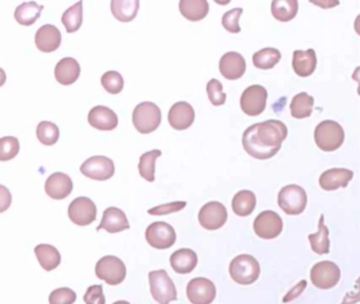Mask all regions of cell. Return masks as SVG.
I'll return each mask as SVG.
<instances>
[{
    "label": "cell",
    "mask_w": 360,
    "mask_h": 304,
    "mask_svg": "<svg viewBox=\"0 0 360 304\" xmlns=\"http://www.w3.org/2000/svg\"><path fill=\"white\" fill-rule=\"evenodd\" d=\"M353 172L345 168H332L327 170L319 178V185L327 192H333L336 189L345 188L350 181L353 178Z\"/></svg>",
    "instance_id": "7402d4cb"
},
{
    "label": "cell",
    "mask_w": 360,
    "mask_h": 304,
    "mask_svg": "<svg viewBox=\"0 0 360 304\" xmlns=\"http://www.w3.org/2000/svg\"><path fill=\"white\" fill-rule=\"evenodd\" d=\"M298 7L297 0H273L271 14L279 22H287L297 15Z\"/></svg>",
    "instance_id": "1f68e13d"
},
{
    "label": "cell",
    "mask_w": 360,
    "mask_h": 304,
    "mask_svg": "<svg viewBox=\"0 0 360 304\" xmlns=\"http://www.w3.org/2000/svg\"><path fill=\"white\" fill-rule=\"evenodd\" d=\"M187 203L183 202H172L167 203V204L160 205V206L153 207L148 211V213L152 215H168V213H178V211H182Z\"/></svg>",
    "instance_id": "ee69618b"
},
{
    "label": "cell",
    "mask_w": 360,
    "mask_h": 304,
    "mask_svg": "<svg viewBox=\"0 0 360 304\" xmlns=\"http://www.w3.org/2000/svg\"><path fill=\"white\" fill-rule=\"evenodd\" d=\"M75 301V291L68 287L54 289L49 296L50 304H73Z\"/></svg>",
    "instance_id": "b9f144b4"
},
{
    "label": "cell",
    "mask_w": 360,
    "mask_h": 304,
    "mask_svg": "<svg viewBox=\"0 0 360 304\" xmlns=\"http://www.w3.org/2000/svg\"><path fill=\"white\" fill-rule=\"evenodd\" d=\"M150 291L152 297L160 304H170L178 299L176 285L165 270L153 271L149 275Z\"/></svg>",
    "instance_id": "5b68a950"
},
{
    "label": "cell",
    "mask_w": 360,
    "mask_h": 304,
    "mask_svg": "<svg viewBox=\"0 0 360 304\" xmlns=\"http://www.w3.org/2000/svg\"><path fill=\"white\" fill-rule=\"evenodd\" d=\"M34 252L39 264L47 272L55 270L61 264V257L59 250L50 244H39Z\"/></svg>",
    "instance_id": "4316f807"
},
{
    "label": "cell",
    "mask_w": 360,
    "mask_h": 304,
    "mask_svg": "<svg viewBox=\"0 0 360 304\" xmlns=\"http://www.w3.org/2000/svg\"><path fill=\"white\" fill-rule=\"evenodd\" d=\"M227 221V211L222 203L213 201L200 209L199 222L207 231H217Z\"/></svg>",
    "instance_id": "5bb4252c"
},
{
    "label": "cell",
    "mask_w": 360,
    "mask_h": 304,
    "mask_svg": "<svg viewBox=\"0 0 360 304\" xmlns=\"http://www.w3.org/2000/svg\"><path fill=\"white\" fill-rule=\"evenodd\" d=\"M281 59V53L275 48H265L255 53L253 56L255 67L261 70H269L275 67Z\"/></svg>",
    "instance_id": "d590c367"
},
{
    "label": "cell",
    "mask_w": 360,
    "mask_h": 304,
    "mask_svg": "<svg viewBox=\"0 0 360 304\" xmlns=\"http://www.w3.org/2000/svg\"><path fill=\"white\" fill-rule=\"evenodd\" d=\"M242 13H243V9L241 8H236V9L226 12L222 17V24L225 30L230 33L240 32L241 28L239 26V20L241 17Z\"/></svg>",
    "instance_id": "60d3db41"
},
{
    "label": "cell",
    "mask_w": 360,
    "mask_h": 304,
    "mask_svg": "<svg viewBox=\"0 0 360 304\" xmlns=\"http://www.w3.org/2000/svg\"><path fill=\"white\" fill-rule=\"evenodd\" d=\"M113 304H130V303H129V302L124 301V300H121V301L114 302V303H113Z\"/></svg>",
    "instance_id": "681fc988"
},
{
    "label": "cell",
    "mask_w": 360,
    "mask_h": 304,
    "mask_svg": "<svg viewBox=\"0 0 360 304\" xmlns=\"http://www.w3.org/2000/svg\"><path fill=\"white\" fill-rule=\"evenodd\" d=\"M37 139L43 145L52 146L59 139V129L54 123L44 121L40 122L36 129Z\"/></svg>",
    "instance_id": "8d00e7d4"
},
{
    "label": "cell",
    "mask_w": 360,
    "mask_h": 304,
    "mask_svg": "<svg viewBox=\"0 0 360 304\" xmlns=\"http://www.w3.org/2000/svg\"><path fill=\"white\" fill-rule=\"evenodd\" d=\"M254 231L261 239H275L280 234L283 233V219L275 211H262L255 219Z\"/></svg>",
    "instance_id": "30bf717a"
},
{
    "label": "cell",
    "mask_w": 360,
    "mask_h": 304,
    "mask_svg": "<svg viewBox=\"0 0 360 304\" xmlns=\"http://www.w3.org/2000/svg\"><path fill=\"white\" fill-rule=\"evenodd\" d=\"M230 275L238 284H253L260 276V264L250 254H240L230 262Z\"/></svg>",
    "instance_id": "7a4b0ae2"
},
{
    "label": "cell",
    "mask_w": 360,
    "mask_h": 304,
    "mask_svg": "<svg viewBox=\"0 0 360 304\" xmlns=\"http://www.w3.org/2000/svg\"><path fill=\"white\" fill-rule=\"evenodd\" d=\"M219 69L225 79H239L246 73V59L238 52L225 53L220 59Z\"/></svg>",
    "instance_id": "ac0fdd59"
},
{
    "label": "cell",
    "mask_w": 360,
    "mask_h": 304,
    "mask_svg": "<svg viewBox=\"0 0 360 304\" xmlns=\"http://www.w3.org/2000/svg\"><path fill=\"white\" fill-rule=\"evenodd\" d=\"M146 240L148 244L156 250H167L176 243L177 235L174 228L166 222H154L146 229Z\"/></svg>",
    "instance_id": "9c48e42d"
},
{
    "label": "cell",
    "mask_w": 360,
    "mask_h": 304,
    "mask_svg": "<svg viewBox=\"0 0 360 304\" xmlns=\"http://www.w3.org/2000/svg\"><path fill=\"white\" fill-rule=\"evenodd\" d=\"M103 87L110 94H119L124 88V79L117 71H108L100 79Z\"/></svg>",
    "instance_id": "74e56055"
},
{
    "label": "cell",
    "mask_w": 360,
    "mask_h": 304,
    "mask_svg": "<svg viewBox=\"0 0 360 304\" xmlns=\"http://www.w3.org/2000/svg\"><path fill=\"white\" fill-rule=\"evenodd\" d=\"M124 262L115 256L103 257L96 266V275L109 285H119L126 278Z\"/></svg>",
    "instance_id": "52a82bcc"
},
{
    "label": "cell",
    "mask_w": 360,
    "mask_h": 304,
    "mask_svg": "<svg viewBox=\"0 0 360 304\" xmlns=\"http://www.w3.org/2000/svg\"><path fill=\"white\" fill-rule=\"evenodd\" d=\"M317 67L316 52L314 49L306 51L296 50L293 54L294 71L301 77H308L314 73Z\"/></svg>",
    "instance_id": "d4e9b609"
},
{
    "label": "cell",
    "mask_w": 360,
    "mask_h": 304,
    "mask_svg": "<svg viewBox=\"0 0 360 304\" xmlns=\"http://www.w3.org/2000/svg\"><path fill=\"white\" fill-rule=\"evenodd\" d=\"M314 106V98L308 96L306 92L297 94L294 96L291 102L292 116L295 119H306L310 116Z\"/></svg>",
    "instance_id": "d6a6232c"
},
{
    "label": "cell",
    "mask_w": 360,
    "mask_h": 304,
    "mask_svg": "<svg viewBox=\"0 0 360 304\" xmlns=\"http://www.w3.org/2000/svg\"><path fill=\"white\" fill-rule=\"evenodd\" d=\"M352 79H353L354 81L357 82V93L358 96H360V66L359 67L356 68L355 71H354L353 75H352Z\"/></svg>",
    "instance_id": "7dc6e473"
},
{
    "label": "cell",
    "mask_w": 360,
    "mask_h": 304,
    "mask_svg": "<svg viewBox=\"0 0 360 304\" xmlns=\"http://www.w3.org/2000/svg\"><path fill=\"white\" fill-rule=\"evenodd\" d=\"M84 301L86 304L106 303L102 285H91V287H88L87 291L84 296Z\"/></svg>",
    "instance_id": "7bdbcfd3"
},
{
    "label": "cell",
    "mask_w": 360,
    "mask_h": 304,
    "mask_svg": "<svg viewBox=\"0 0 360 304\" xmlns=\"http://www.w3.org/2000/svg\"><path fill=\"white\" fill-rule=\"evenodd\" d=\"M129 228L130 225L124 211L117 207H108L103 213L102 221L98 226V231L105 229L108 233L117 234L126 231Z\"/></svg>",
    "instance_id": "ffe728a7"
},
{
    "label": "cell",
    "mask_w": 360,
    "mask_h": 304,
    "mask_svg": "<svg viewBox=\"0 0 360 304\" xmlns=\"http://www.w3.org/2000/svg\"><path fill=\"white\" fill-rule=\"evenodd\" d=\"M139 0H112L111 12L117 20L130 22L135 20L139 12Z\"/></svg>",
    "instance_id": "83f0119b"
},
{
    "label": "cell",
    "mask_w": 360,
    "mask_h": 304,
    "mask_svg": "<svg viewBox=\"0 0 360 304\" xmlns=\"http://www.w3.org/2000/svg\"><path fill=\"white\" fill-rule=\"evenodd\" d=\"M54 74L55 79L61 85H72L80 77L81 66L73 57H65L57 63Z\"/></svg>",
    "instance_id": "603a6c76"
},
{
    "label": "cell",
    "mask_w": 360,
    "mask_h": 304,
    "mask_svg": "<svg viewBox=\"0 0 360 304\" xmlns=\"http://www.w3.org/2000/svg\"><path fill=\"white\" fill-rule=\"evenodd\" d=\"M207 94L213 106H222L225 104L226 94L223 92V85L218 79H213L207 83Z\"/></svg>",
    "instance_id": "ab89813d"
},
{
    "label": "cell",
    "mask_w": 360,
    "mask_h": 304,
    "mask_svg": "<svg viewBox=\"0 0 360 304\" xmlns=\"http://www.w3.org/2000/svg\"><path fill=\"white\" fill-rule=\"evenodd\" d=\"M267 89L263 86L253 85L244 90L240 100V105L246 114L257 116H260L267 108Z\"/></svg>",
    "instance_id": "8fae6325"
},
{
    "label": "cell",
    "mask_w": 360,
    "mask_h": 304,
    "mask_svg": "<svg viewBox=\"0 0 360 304\" xmlns=\"http://www.w3.org/2000/svg\"><path fill=\"white\" fill-rule=\"evenodd\" d=\"M61 22L65 26L68 33H74L81 28L83 24V1H78L75 5L67 10L63 14Z\"/></svg>",
    "instance_id": "836d02e7"
},
{
    "label": "cell",
    "mask_w": 360,
    "mask_h": 304,
    "mask_svg": "<svg viewBox=\"0 0 360 304\" xmlns=\"http://www.w3.org/2000/svg\"><path fill=\"white\" fill-rule=\"evenodd\" d=\"M187 298L193 304H211L217 295L215 284L209 279H193L187 284Z\"/></svg>",
    "instance_id": "9a60e30c"
},
{
    "label": "cell",
    "mask_w": 360,
    "mask_h": 304,
    "mask_svg": "<svg viewBox=\"0 0 360 304\" xmlns=\"http://www.w3.org/2000/svg\"><path fill=\"white\" fill-rule=\"evenodd\" d=\"M360 301V277L355 283V291L347 293L341 304H356Z\"/></svg>",
    "instance_id": "f6af8a7d"
},
{
    "label": "cell",
    "mask_w": 360,
    "mask_h": 304,
    "mask_svg": "<svg viewBox=\"0 0 360 304\" xmlns=\"http://www.w3.org/2000/svg\"><path fill=\"white\" fill-rule=\"evenodd\" d=\"M315 143L324 151L330 152L338 149L345 141L343 127L334 121H324L315 129Z\"/></svg>",
    "instance_id": "277c9868"
},
{
    "label": "cell",
    "mask_w": 360,
    "mask_h": 304,
    "mask_svg": "<svg viewBox=\"0 0 360 304\" xmlns=\"http://www.w3.org/2000/svg\"><path fill=\"white\" fill-rule=\"evenodd\" d=\"M61 31L53 24L40 26L35 34V45L39 51L44 53L54 52L61 46Z\"/></svg>",
    "instance_id": "e0dca14e"
},
{
    "label": "cell",
    "mask_w": 360,
    "mask_h": 304,
    "mask_svg": "<svg viewBox=\"0 0 360 304\" xmlns=\"http://www.w3.org/2000/svg\"><path fill=\"white\" fill-rule=\"evenodd\" d=\"M81 172L86 178H92V180H109L114 174V163L109 158L94 155L82 164Z\"/></svg>",
    "instance_id": "4fadbf2b"
},
{
    "label": "cell",
    "mask_w": 360,
    "mask_h": 304,
    "mask_svg": "<svg viewBox=\"0 0 360 304\" xmlns=\"http://www.w3.org/2000/svg\"><path fill=\"white\" fill-rule=\"evenodd\" d=\"M161 109L151 102H143L135 107L133 122L135 129L142 135L153 132L161 124Z\"/></svg>",
    "instance_id": "3957f363"
},
{
    "label": "cell",
    "mask_w": 360,
    "mask_h": 304,
    "mask_svg": "<svg viewBox=\"0 0 360 304\" xmlns=\"http://www.w3.org/2000/svg\"><path fill=\"white\" fill-rule=\"evenodd\" d=\"M287 137V127L277 120H269L248 127L243 133L242 144L250 157L267 160L281 149Z\"/></svg>",
    "instance_id": "6da1fadb"
},
{
    "label": "cell",
    "mask_w": 360,
    "mask_h": 304,
    "mask_svg": "<svg viewBox=\"0 0 360 304\" xmlns=\"http://www.w3.org/2000/svg\"><path fill=\"white\" fill-rule=\"evenodd\" d=\"M195 113L187 102H178L170 108L168 122L176 130H186L195 122Z\"/></svg>",
    "instance_id": "2e32d148"
},
{
    "label": "cell",
    "mask_w": 360,
    "mask_h": 304,
    "mask_svg": "<svg viewBox=\"0 0 360 304\" xmlns=\"http://www.w3.org/2000/svg\"><path fill=\"white\" fill-rule=\"evenodd\" d=\"M98 209L91 199L80 197L70 203L68 215L78 226L90 225L96 219Z\"/></svg>",
    "instance_id": "7c38bea8"
},
{
    "label": "cell",
    "mask_w": 360,
    "mask_h": 304,
    "mask_svg": "<svg viewBox=\"0 0 360 304\" xmlns=\"http://www.w3.org/2000/svg\"><path fill=\"white\" fill-rule=\"evenodd\" d=\"M197 264V256L190 248H181L170 257L172 270L178 274H189Z\"/></svg>",
    "instance_id": "cb8c5ba5"
},
{
    "label": "cell",
    "mask_w": 360,
    "mask_h": 304,
    "mask_svg": "<svg viewBox=\"0 0 360 304\" xmlns=\"http://www.w3.org/2000/svg\"><path fill=\"white\" fill-rule=\"evenodd\" d=\"M43 9H44V6L38 5L35 1L24 3L18 6L14 13V17H15L16 22L22 26H32L38 20Z\"/></svg>",
    "instance_id": "4dcf8cb0"
},
{
    "label": "cell",
    "mask_w": 360,
    "mask_h": 304,
    "mask_svg": "<svg viewBox=\"0 0 360 304\" xmlns=\"http://www.w3.org/2000/svg\"><path fill=\"white\" fill-rule=\"evenodd\" d=\"M256 203V196L254 192L250 190H241L237 192L232 199V211L239 217H248L254 211Z\"/></svg>",
    "instance_id": "f546056e"
},
{
    "label": "cell",
    "mask_w": 360,
    "mask_h": 304,
    "mask_svg": "<svg viewBox=\"0 0 360 304\" xmlns=\"http://www.w3.org/2000/svg\"><path fill=\"white\" fill-rule=\"evenodd\" d=\"M181 14L190 22L204 20L209 12L207 0H181L179 3Z\"/></svg>",
    "instance_id": "484cf974"
},
{
    "label": "cell",
    "mask_w": 360,
    "mask_h": 304,
    "mask_svg": "<svg viewBox=\"0 0 360 304\" xmlns=\"http://www.w3.org/2000/svg\"><path fill=\"white\" fill-rule=\"evenodd\" d=\"M302 282L299 283V284L297 285V287H295V289H293V291H290L289 294H287V297H285V299H287V298L291 297V299L293 300L295 299V298H297L298 296L300 295V294L302 293V291H303L304 287H301V289H299L300 287H301Z\"/></svg>",
    "instance_id": "bcb514c9"
},
{
    "label": "cell",
    "mask_w": 360,
    "mask_h": 304,
    "mask_svg": "<svg viewBox=\"0 0 360 304\" xmlns=\"http://www.w3.org/2000/svg\"><path fill=\"white\" fill-rule=\"evenodd\" d=\"M340 277L341 272L338 265L331 261L316 263L310 270V281L317 289H333L340 280Z\"/></svg>",
    "instance_id": "ba28073f"
},
{
    "label": "cell",
    "mask_w": 360,
    "mask_h": 304,
    "mask_svg": "<svg viewBox=\"0 0 360 304\" xmlns=\"http://www.w3.org/2000/svg\"><path fill=\"white\" fill-rule=\"evenodd\" d=\"M329 228L324 224V215H320L319 220L318 231L308 236L313 252L318 254H327L330 252V239H329Z\"/></svg>",
    "instance_id": "f1b7e54d"
},
{
    "label": "cell",
    "mask_w": 360,
    "mask_h": 304,
    "mask_svg": "<svg viewBox=\"0 0 360 304\" xmlns=\"http://www.w3.org/2000/svg\"><path fill=\"white\" fill-rule=\"evenodd\" d=\"M354 28H355L356 33L360 35V14L356 17L355 24H354Z\"/></svg>",
    "instance_id": "c3c4849f"
},
{
    "label": "cell",
    "mask_w": 360,
    "mask_h": 304,
    "mask_svg": "<svg viewBox=\"0 0 360 304\" xmlns=\"http://www.w3.org/2000/svg\"><path fill=\"white\" fill-rule=\"evenodd\" d=\"M88 122L93 128L98 130L110 131L117 128L119 118L117 113L108 107L96 106L90 110L88 114Z\"/></svg>",
    "instance_id": "44dd1931"
},
{
    "label": "cell",
    "mask_w": 360,
    "mask_h": 304,
    "mask_svg": "<svg viewBox=\"0 0 360 304\" xmlns=\"http://www.w3.org/2000/svg\"><path fill=\"white\" fill-rule=\"evenodd\" d=\"M161 150L154 149L151 151L145 152L141 155L139 163V172L142 178L147 180L148 182H153L156 180L154 172H156V161L158 157H161Z\"/></svg>",
    "instance_id": "e575fe53"
},
{
    "label": "cell",
    "mask_w": 360,
    "mask_h": 304,
    "mask_svg": "<svg viewBox=\"0 0 360 304\" xmlns=\"http://www.w3.org/2000/svg\"><path fill=\"white\" fill-rule=\"evenodd\" d=\"M20 152V141L15 137H3L0 139V161L14 159Z\"/></svg>",
    "instance_id": "f35d334b"
},
{
    "label": "cell",
    "mask_w": 360,
    "mask_h": 304,
    "mask_svg": "<svg viewBox=\"0 0 360 304\" xmlns=\"http://www.w3.org/2000/svg\"><path fill=\"white\" fill-rule=\"evenodd\" d=\"M308 203V196L302 187L287 185L278 195V204L287 215H297L303 213Z\"/></svg>",
    "instance_id": "8992f818"
},
{
    "label": "cell",
    "mask_w": 360,
    "mask_h": 304,
    "mask_svg": "<svg viewBox=\"0 0 360 304\" xmlns=\"http://www.w3.org/2000/svg\"><path fill=\"white\" fill-rule=\"evenodd\" d=\"M73 182L68 174L55 172L47 178L45 184L46 194L54 200H63L72 192Z\"/></svg>",
    "instance_id": "d6986e66"
}]
</instances>
